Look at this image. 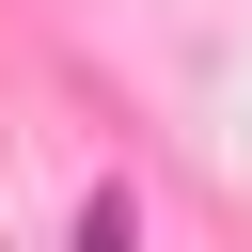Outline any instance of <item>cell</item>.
<instances>
[{"label": "cell", "instance_id": "obj_1", "mask_svg": "<svg viewBox=\"0 0 252 252\" xmlns=\"http://www.w3.org/2000/svg\"><path fill=\"white\" fill-rule=\"evenodd\" d=\"M79 252H142V220H126V189H110L94 220H79Z\"/></svg>", "mask_w": 252, "mask_h": 252}]
</instances>
